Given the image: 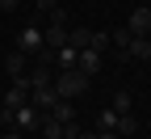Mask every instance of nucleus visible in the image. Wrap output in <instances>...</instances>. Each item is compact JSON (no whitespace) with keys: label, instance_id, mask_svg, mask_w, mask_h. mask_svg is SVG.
<instances>
[{"label":"nucleus","instance_id":"f257e3e1","mask_svg":"<svg viewBox=\"0 0 151 139\" xmlns=\"http://www.w3.org/2000/svg\"><path fill=\"white\" fill-rule=\"evenodd\" d=\"M50 89L63 97V101H76V97H84L88 93V76L84 72H76V68H63L59 76H50Z\"/></svg>","mask_w":151,"mask_h":139},{"label":"nucleus","instance_id":"f03ea898","mask_svg":"<svg viewBox=\"0 0 151 139\" xmlns=\"http://www.w3.org/2000/svg\"><path fill=\"white\" fill-rule=\"evenodd\" d=\"M13 127H17V131H25V135H34L38 127H42V110H34L29 101H25V106H17V110H13Z\"/></svg>","mask_w":151,"mask_h":139},{"label":"nucleus","instance_id":"7ed1b4c3","mask_svg":"<svg viewBox=\"0 0 151 139\" xmlns=\"http://www.w3.org/2000/svg\"><path fill=\"white\" fill-rule=\"evenodd\" d=\"M38 47H42V30H38V25H25L21 34H17V47H13V51H21V55H34Z\"/></svg>","mask_w":151,"mask_h":139},{"label":"nucleus","instance_id":"20e7f679","mask_svg":"<svg viewBox=\"0 0 151 139\" xmlns=\"http://www.w3.org/2000/svg\"><path fill=\"white\" fill-rule=\"evenodd\" d=\"M126 59H151V38L147 34H130V42H126Z\"/></svg>","mask_w":151,"mask_h":139},{"label":"nucleus","instance_id":"39448f33","mask_svg":"<svg viewBox=\"0 0 151 139\" xmlns=\"http://www.w3.org/2000/svg\"><path fill=\"white\" fill-rule=\"evenodd\" d=\"M76 72H84V76H97V72H101V51L84 47V51H80V59H76Z\"/></svg>","mask_w":151,"mask_h":139},{"label":"nucleus","instance_id":"423d86ee","mask_svg":"<svg viewBox=\"0 0 151 139\" xmlns=\"http://www.w3.org/2000/svg\"><path fill=\"white\" fill-rule=\"evenodd\" d=\"M55 101H59V93H55L50 84H42V89H29V106H34V110H42V114H46Z\"/></svg>","mask_w":151,"mask_h":139},{"label":"nucleus","instance_id":"0eeeda50","mask_svg":"<svg viewBox=\"0 0 151 139\" xmlns=\"http://www.w3.org/2000/svg\"><path fill=\"white\" fill-rule=\"evenodd\" d=\"M25 59H29V55H21V51H9L0 68H4V72L13 76V80H21V76H29V72H25Z\"/></svg>","mask_w":151,"mask_h":139},{"label":"nucleus","instance_id":"6e6552de","mask_svg":"<svg viewBox=\"0 0 151 139\" xmlns=\"http://www.w3.org/2000/svg\"><path fill=\"white\" fill-rule=\"evenodd\" d=\"M126 30H130V34H151V9H147V4L134 9V13H130V21H126Z\"/></svg>","mask_w":151,"mask_h":139},{"label":"nucleus","instance_id":"1a4fd4ad","mask_svg":"<svg viewBox=\"0 0 151 139\" xmlns=\"http://www.w3.org/2000/svg\"><path fill=\"white\" fill-rule=\"evenodd\" d=\"M46 114L55 118V122H76V106H71V101H63V97H59V101H55Z\"/></svg>","mask_w":151,"mask_h":139},{"label":"nucleus","instance_id":"9d476101","mask_svg":"<svg viewBox=\"0 0 151 139\" xmlns=\"http://www.w3.org/2000/svg\"><path fill=\"white\" fill-rule=\"evenodd\" d=\"M25 101H29V89H21V84H13L4 93V110H17V106H25Z\"/></svg>","mask_w":151,"mask_h":139},{"label":"nucleus","instance_id":"9b49d317","mask_svg":"<svg viewBox=\"0 0 151 139\" xmlns=\"http://www.w3.org/2000/svg\"><path fill=\"white\" fill-rule=\"evenodd\" d=\"M76 59H80V51H76V47H67V42L55 51V63H59V72H63V68H76Z\"/></svg>","mask_w":151,"mask_h":139},{"label":"nucleus","instance_id":"f8f14e48","mask_svg":"<svg viewBox=\"0 0 151 139\" xmlns=\"http://www.w3.org/2000/svg\"><path fill=\"white\" fill-rule=\"evenodd\" d=\"M118 118H122L118 110H109V106H105V110L97 114V131H118Z\"/></svg>","mask_w":151,"mask_h":139},{"label":"nucleus","instance_id":"ddd939ff","mask_svg":"<svg viewBox=\"0 0 151 139\" xmlns=\"http://www.w3.org/2000/svg\"><path fill=\"white\" fill-rule=\"evenodd\" d=\"M50 76H55L50 68H38V63H34V72H29V89H42V84H50Z\"/></svg>","mask_w":151,"mask_h":139},{"label":"nucleus","instance_id":"4468645a","mask_svg":"<svg viewBox=\"0 0 151 139\" xmlns=\"http://www.w3.org/2000/svg\"><path fill=\"white\" fill-rule=\"evenodd\" d=\"M130 106H134L130 93H113V101H109V110H118V114H130Z\"/></svg>","mask_w":151,"mask_h":139},{"label":"nucleus","instance_id":"2eb2a0df","mask_svg":"<svg viewBox=\"0 0 151 139\" xmlns=\"http://www.w3.org/2000/svg\"><path fill=\"white\" fill-rule=\"evenodd\" d=\"M88 34H92V30H67V47L84 51V47H88Z\"/></svg>","mask_w":151,"mask_h":139},{"label":"nucleus","instance_id":"dca6fc26","mask_svg":"<svg viewBox=\"0 0 151 139\" xmlns=\"http://www.w3.org/2000/svg\"><path fill=\"white\" fill-rule=\"evenodd\" d=\"M38 131H42L46 139H59V131H63V122H55L50 114H42V127H38Z\"/></svg>","mask_w":151,"mask_h":139},{"label":"nucleus","instance_id":"f3484780","mask_svg":"<svg viewBox=\"0 0 151 139\" xmlns=\"http://www.w3.org/2000/svg\"><path fill=\"white\" fill-rule=\"evenodd\" d=\"M88 47H92V51H105V47H109V30H92V34H88Z\"/></svg>","mask_w":151,"mask_h":139},{"label":"nucleus","instance_id":"a211bd4d","mask_svg":"<svg viewBox=\"0 0 151 139\" xmlns=\"http://www.w3.org/2000/svg\"><path fill=\"white\" fill-rule=\"evenodd\" d=\"M134 131H139V122H134L130 114H122V118H118V135H134Z\"/></svg>","mask_w":151,"mask_h":139},{"label":"nucleus","instance_id":"6ab92c4d","mask_svg":"<svg viewBox=\"0 0 151 139\" xmlns=\"http://www.w3.org/2000/svg\"><path fill=\"white\" fill-rule=\"evenodd\" d=\"M59 139H80V122H63V131H59Z\"/></svg>","mask_w":151,"mask_h":139},{"label":"nucleus","instance_id":"aec40b11","mask_svg":"<svg viewBox=\"0 0 151 139\" xmlns=\"http://www.w3.org/2000/svg\"><path fill=\"white\" fill-rule=\"evenodd\" d=\"M38 9H42V13H50V9H59V0H38Z\"/></svg>","mask_w":151,"mask_h":139},{"label":"nucleus","instance_id":"412c9836","mask_svg":"<svg viewBox=\"0 0 151 139\" xmlns=\"http://www.w3.org/2000/svg\"><path fill=\"white\" fill-rule=\"evenodd\" d=\"M17 4H21V0H0V13H13Z\"/></svg>","mask_w":151,"mask_h":139},{"label":"nucleus","instance_id":"4be33fe9","mask_svg":"<svg viewBox=\"0 0 151 139\" xmlns=\"http://www.w3.org/2000/svg\"><path fill=\"white\" fill-rule=\"evenodd\" d=\"M97 139H122L118 131H97Z\"/></svg>","mask_w":151,"mask_h":139},{"label":"nucleus","instance_id":"5701e85b","mask_svg":"<svg viewBox=\"0 0 151 139\" xmlns=\"http://www.w3.org/2000/svg\"><path fill=\"white\" fill-rule=\"evenodd\" d=\"M80 139H97V135H92V131H88V135H84V131H80Z\"/></svg>","mask_w":151,"mask_h":139}]
</instances>
